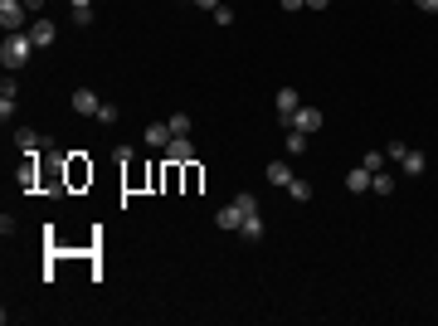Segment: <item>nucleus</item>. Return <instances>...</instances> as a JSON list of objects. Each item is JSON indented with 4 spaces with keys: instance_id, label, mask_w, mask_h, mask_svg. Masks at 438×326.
Returning <instances> with one entry per match:
<instances>
[{
    "instance_id": "nucleus-1",
    "label": "nucleus",
    "mask_w": 438,
    "mask_h": 326,
    "mask_svg": "<svg viewBox=\"0 0 438 326\" xmlns=\"http://www.w3.org/2000/svg\"><path fill=\"white\" fill-rule=\"evenodd\" d=\"M29 54H34V39H29V29L5 34V44H0V63H5V68H25Z\"/></svg>"
},
{
    "instance_id": "nucleus-2",
    "label": "nucleus",
    "mask_w": 438,
    "mask_h": 326,
    "mask_svg": "<svg viewBox=\"0 0 438 326\" xmlns=\"http://www.w3.org/2000/svg\"><path fill=\"white\" fill-rule=\"evenodd\" d=\"M25 20H29L25 0H0V25H5V34H15V29H25Z\"/></svg>"
},
{
    "instance_id": "nucleus-3",
    "label": "nucleus",
    "mask_w": 438,
    "mask_h": 326,
    "mask_svg": "<svg viewBox=\"0 0 438 326\" xmlns=\"http://www.w3.org/2000/svg\"><path fill=\"white\" fill-rule=\"evenodd\" d=\"M287 127H297V132L317 136V132H322V108H307V103H302V108L287 117Z\"/></svg>"
},
{
    "instance_id": "nucleus-4",
    "label": "nucleus",
    "mask_w": 438,
    "mask_h": 326,
    "mask_svg": "<svg viewBox=\"0 0 438 326\" xmlns=\"http://www.w3.org/2000/svg\"><path fill=\"white\" fill-rule=\"evenodd\" d=\"M190 161H195L190 136H170V146H165V165H190Z\"/></svg>"
},
{
    "instance_id": "nucleus-5",
    "label": "nucleus",
    "mask_w": 438,
    "mask_h": 326,
    "mask_svg": "<svg viewBox=\"0 0 438 326\" xmlns=\"http://www.w3.org/2000/svg\"><path fill=\"white\" fill-rule=\"evenodd\" d=\"M273 108H277V122H282V127H287V117H292V112L302 108V93H297V88H277Z\"/></svg>"
},
{
    "instance_id": "nucleus-6",
    "label": "nucleus",
    "mask_w": 438,
    "mask_h": 326,
    "mask_svg": "<svg viewBox=\"0 0 438 326\" xmlns=\"http://www.w3.org/2000/svg\"><path fill=\"white\" fill-rule=\"evenodd\" d=\"M15 146H20L25 156H34V151H44V146H49V156H54V141H44L34 127H20V132H15Z\"/></svg>"
},
{
    "instance_id": "nucleus-7",
    "label": "nucleus",
    "mask_w": 438,
    "mask_h": 326,
    "mask_svg": "<svg viewBox=\"0 0 438 326\" xmlns=\"http://www.w3.org/2000/svg\"><path fill=\"white\" fill-rule=\"evenodd\" d=\"M29 39H34V49H49L58 39V29H54V20H44V15H34V25H29Z\"/></svg>"
},
{
    "instance_id": "nucleus-8",
    "label": "nucleus",
    "mask_w": 438,
    "mask_h": 326,
    "mask_svg": "<svg viewBox=\"0 0 438 326\" xmlns=\"http://www.w3.org/2000/svg\"><path fill=\"white\" fill-rule=\"evenodd\" d=\"M68 103H73V112H78V117H98V108H103V98H98L93 88H78Z\"/></svg>"
},
{
    "instance_id": "nucleus-9",
    "label": "nucleus",
    "mask_w": 438,
    "mask_h": 326,
    "mask_svg": "<svg viewBox=\"0 0 438 326\" xmlns=\"http://www.w3.org/2000/svg\"><path fill=\"white\" fill-rule=\"evenodd\" d=\"M170 122H151V127H146V132H141V141H146V146H151V151H165V146H170Z\"/></svg>"
},
{
    "instance_id": "nucleus-10",
    "label": "nucleus",
    "mask_w": 438,
    "mask_h": 326,
    "mask_svg": "<svg viewBox=\"0 0 438 326\" xmlns=\"http://www.w3.org/2000/svg\"><path fill=\"white\" fill-rule=\"evenodd\" d=\"M215 224H219V229H229V234H239V224H244V210L229 200V205H219V210H215Z\"/></svg>"
},
{
    "instance_id": "nucleus-11",
    "label": "nucleus",
    "mask_w": 438,
    "mask_h": 326,
    "mask_svg": "<svg viewBox=\"0 0 438 326\" xmlns=\"http://www.w3.org/2000/svg\"><path fill=\"white\" fill-rule=\"evenodd\" d=\"M394 165H399L404 175H414V180H419V175L429 170V156H424V151H414V146H409V151H404V156H399V161H394Z\"/></svg>"
},
{
    "instance_id": "nucleus-12",
    "label": "nucleus",
    "mask_w": 438,
    "mask_h": 326,
    "mask_svg": "<svg viewBox=\"0 0 438 326\" xmlns=\"http://www.w3.org/2000/svg\"><path fill=\"white\" fill-rule=\"evenodd\" d=\"M15 98H20V83L5 78V83H0V117H5V122L15 117Z\"/></svg>"
},
{
    "instance_id": "nucleus-13",
    "label": "nucleus",
    "mask_w": 438,
    "mask_h": 326,
    "mask_svg": "<svg viewBox=\"0 0 438 326\" xmlns=\"http://www.w3.org/2000/svg\"><path fill=\"white\" fill-rule=\"evenodd\" d=\"M239 234H244V244H258V239L268 234V224H263V215H244V224H239Z\"/></svg>"
},
{
    "instance_id": "nucleus-14",
    "label": "nucleus",
    "mask_w": 438,
    "mask_h": 326,
    "mask_svg": "<svg viewBox=\"0 0 438 326\" xmlns=\"http://www.w3.org/2000/svg\"><path fill=\"white\" fill-rule=\"evenodd\" d=\"M287 180H292V165H287V156H282V161H268V185L287 190Z\"/></svg>"
},
{
    "instance_id": "nucleus-15",
    "label": "nucleus",
    "mask_w": 438,
    "mask_h": 326,
    "mask_svg": "<svg viewBox=\"0 0 438 326\" xmlns=\"http://www.w3.org/2000/svg\"><path fill=\"white\" fill-rule=\"evenodd\" d=\"M370 180H375V175H370L365 165H356V170H346V190H351V195H365V190H370Z\"/></svg>"
},
{
    "instance_id": "nucleus-16",
    "label": "nucleus",
    "mask_w": 438,
    "mask_h": 326,
    "mask_svg": "<svg viewBox=\"0 0 438 326\" xmlns=\"http://www.w3.org/2000/svg\"><path fill=\"white\" fill-rule=\"evenodd\" d=\"M307 141H312L307 132H297V127H282V146H287V156H302V151H307Z\"/></svg>"
},
{
    "instance_id": "nucleus-17",
    "label": "nucleus",
    "mask_w": 438,
    "mask_h": 326,
    "mask_svg": "<svg viewBox=\"0 0 438 326\" xmlns=\"http://www.w3.org/2000/svg\"><path fill=\"white\" fill-rule=\"evenodd\" d=\"M287 200H292V205H307V200H312V180L292 175V180H287Z\"/></svg>"
},
{
    "instance_id": "nucleus-18",
    "label": "nucleus",
    "mask_w": 438,
    "mask_h": 326,
    "mask_svg": "<svg viewBox=\"0 0 438 326\" xmlns=\"http://www.w3.org/2000/svg\"><path fill=\"white\" fill-rule=\"evenodd\" d=\"M165 122H170V132H175V136H190L195 132V117H190V112H175V117H165Z\"/></svg>"
},
{
    "instance_id": "nucleus-19",
    "label": "nucleus",
    "mask_w": 438,
    "mask_h": 326,
    "mask_svg": "<svg viewBox=\"0 0 438 326\" xmlns=\"http://www.w3.org/2000/svg\"><path fill=\"white\" fill-rule=\"evenodd\" d=\"M370 190H375V195H389V190H394V175H389V170H375V180H370Z\"/></svg>"
},
{
    "instance_id": "nucleus-20",
    "label": "nucleus",
    "mask_w": 438,
    "mask_h": 326,
    "mask_svg": "<svg viewBox=\"0 0 438 326\" xmlns=\"http://www.w3.org/2000/svg\"><path fill=\"white\" fill-rule=\"evenodd\" d=\"M384 161H389V156H384V151H365V156H360V165H365V170H370V175H375V170H384Z\"/></svg>"
},
{
    "instance_id": "nucleus-21",
    "label": "nucleus",
    "mask_w": 438,
    "mask_h": 326,
    "mask_svg": "<svg viewBox=\"0 0 438 326\" xmlns=\"http://www.w3.org/2000/svg\"><path fill=\"white\" fill-rule=\"evenodd\" d=\"M234 205H239V210H244V215H258V195H234Z\"/></svg>"
},
{
    "instance_id": "nucleus-22",
    "label": "nucleus",
    "mask_w": 438,
    "mask_h": 326,
    "mask_svg": "<svg viewBox=\"0 0 438 326\" xmlns=\"http://www.w3.org/2000/svg\"><path fill=\"white\" fill-rule=\"evenodd\" d=\"M73 25H78V29L93 25V5H73Z\"/></svg>"
},
{
    "instance_id": "nucleus-23",
    "label": "nucleus",
    "mask_w": 438,
    "mask_h": 326,
    "mask_svg": "<svg viewBox=\"0 0 438 326\" xmlns=\"http://www.w3.org/2000/svg\"><path fill=\"white\" fill-rule=\"evenodd\" d=\"M117 117H122V112L112 108V103H103V108H98V122H103V127H112V122H117Z\"/></svg>"
},
{
    "instance_id": "nucleus-24",
    "label": "nucleus",
    "mask_w": 438,
    "mask_h": 326,
    "mask_svg": "<svg viewBox=\"0 0 438 326\" xmlns=\"http://www.w3.org/2000/svg\"><path fill=\"white\" fill-rule=\"evenodd\" d=\"M215 25H219V29L234 25V10H229V5H219V10H215Z\"/></svg>"
},
{
    "instance_id": "nucleus-25",
    "label": "nucleus",
    "mask_w": 438,
    "mask_h": 326,
    "mask_svg": "<svg viewBox=\"0 0 438 326\" xmlns=\"http://www.w3.org/2000/svg\"><path fill=\"white\" fill-rule=\"evenodd\" d=\"M190 5H200V10H210V15H215V10L224 5V0H190Z\"/></svg>"
},
{
    "instance_id": "nucleus-26",
    "label": "nucleus",
    "mask_w": 438,
    "mask_h": 326,
    "mask_svg": "<svg viewBox=\"0 0 438 326\" xmlns=\"http://www.w3.org/2000/svg\"><path fill=\"white\" fill-rule=\"evenodd\" d=\"M414 5H419L424 15H438V0H414Z\"/></svg>"
},
{
    "instance_id": "nucleus-27",
    "label": "nucleus",
    "mask_w": 438,
    "mask_h": 326,
    "mask_svg": "<svg viewBox=\"0 0 438 326\" xmlns=\"http://www.w3.org/2000/svg\"><path fill=\"white\" fill-rule=\"evenodd\" d=\"M25 10H29V15H39V10H44V0H25Z\"/></svg>"
},
{
    "instance_id": "nucleus-28",
    "label": "nucleus",
    "mask_w": 438,
    "mask_h": 326,
    "mask_svg": "<svg viewBox=\"0 0 438 326\" xmlns=\"http://www.w3.org/2000/svg\"><path fill=\"white\" fill-rule=\"evenodd\" d=\"M331 0H307V10H327Z\"/></svg>"
},
{
    "instance_id": "nucleus-29",
    "label": "nucleus",
    "mask_w": 438,
    "mask_h": 326,
    "mask_svg": "<svg viewBox=\"0 0 438 326\" xmlns=\"http://www.w3.org/2000/svg\"><path fill=\"white\" fill-rule=\"evenodd\" d=\"M302 5H307V0H282V10H302Z\"/></svg>"
},
{
    "instance_id": "nucleus-30",
    "label": "nucleus",
    "mask_w": 438,
    "mask_h": 326,
    "mask_svg": "<svg viewBox=\"0 0 438 326\" xmlns=\"http://www.w3.org/2000/svg\"><path fill=\"white\" fill-rule=\"evenodd\" d=\"M68 5H93V0H68Z\"/></svg>"
}]
</instances>
